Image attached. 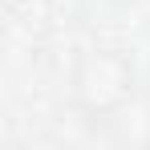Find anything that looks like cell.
I'll list each match as a JSON object with an SVG mask.
<instances>
[{"label":"cell","instance_id":"1","mask_svg":"<svg viewBox=\"0 0 150 150\" xmlns=\"http://www.w3.org/2000/svg\"><path fill=\"white\" fill-rule=\"evenodd\" d=\"M138 101V65L126 49H85L69 73V105L85 122H122Z\"/></svg>","mask_w":150,"mask_h":150}]
</instances>
